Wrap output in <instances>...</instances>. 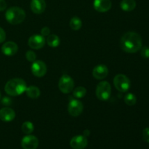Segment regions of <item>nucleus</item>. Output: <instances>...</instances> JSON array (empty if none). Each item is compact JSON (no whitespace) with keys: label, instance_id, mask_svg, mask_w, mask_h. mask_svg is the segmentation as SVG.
<instances>
[{"label":"nucleus","instance_id":"bb28decb","mask_svg":"<svg viewBox=\"0 0 149 149\" xmlns=\"http://www.w3.org/2000/svg\"><path fill=\"white\" fill-rule=\"evenodd\" d=\"M143 138L146 143H149V127H146L143 131Z\"/></svg>","mask_w":149,"mask_h":149},{"label":"nucleus","instance_id":"412c9836","mask_svg":"<svg viewBox=\"0 0 149 149\" xmlns=\"http://www.w3.org/2000/svg\"><path fill=\"white\" fill-rule=\"evenodd\" d=\"M21 130L25 134H27V135H29V134L32 133L33 131L34 130V126H33V123L31 122H23V124L22 125Z\"/></svg>","mask_w":149,"mask_h":149},{"label":"nucleus","instance_id":"c756f323","mask_svg":"<svg viewBox=\"0 0 149 149\" xmlns=\"http://www.w3.org/2000/svg\"><path fill=\"white\" fill-rule=\"evenodd\" d=\"M7 8V3L5 0H0V12L4 11Z\"/></svg>","mask_w":149,"mask_h":149},{"label":"nucleus","instance_id":"7ed1b4c3","mask_svg":"<svg viewBox=\"0 0 149 149\" xmlns=\"http://www.w3.org/2000/svg\"><path fill=\"white\" fill-rule=\"evenodd\" d=\"M5 18L10 24H20L26 18V13L20 7H12L6 11Z\"/></svg>","mask_w":149,"mask_h":149},{"label":"nucleus","instance_id":"423d86ee","mask_svg":"<svg viewBox=\"0 0 149 149\" xmlns=\"http://www.w3.org/2000/svg\"><path fill=\"white\" fill-rule=\"evenodd\" d=\"M74 87V82L73 79L68 75L64 74L61 77L58 82V87L59 90L63 93L68 94L73 91Z\"/></svg>","mask_w":149,"mask_h":149},{"label":"nucleus","instance_id":"f257e3e1","mask_svg":"<svg viewBox=\"0 0 149 149\" xmlns=\"http://www.w3.org/2000/svg\"><path fill=\"white\" fill-rule=\"evenodd\" d=\"M120 47L125 52L135 53L142 47V38L136 32H127L121 38Z\"/></svg>","mask_w":149,"mask_h":149},{"label":"nucleus","instance_id":"ddd939ff","mask_svg":"<svg viewBox=\"0 0 149 149\" xmlns=\"http://www.w3.org/2000/svg\"><path fill=\"white\" fill-rule=\"evenodd\" d=\"M18 50V47L13 42H7L1 47V52L7 56H13L15 55Z\"/></svg>","mask_w":149,"mask_h":149},{"label":"nucleus","instance_id":"393cba45","mask_svg":"<svg viewBox=\"0 0 149 149\" xmlns=\"http://www.w3.org/2000/svg\"><path fill=\"white\" fill-rule=\"evenodd\" d=\"M12 103H13V100L8 96H4V97H2L1 99V104L4 105L5 106H10L12 105Z\"/></svg>","mask_w":149,"mask_h":149},{"label":"nucleus","instance_id":"a211bd4d","mask_svg":"<svg viewBox=\"0 0 149 149\" xmlns=\"http://www.w3.org/2000/svg\"><path fill=\"white\" fill-rule=\"evenodd\" d=\"M26 95L30 98L36 99L38 98L40 95V90L36 86H29L26 90Z\"/></svg>","mask_w":149,"mask_h":149},{"label":"nucleus","instance_id":"cd10ccee","mask_svg":"<svg viewBox=\"0 0 149 149\" xmlns=\"http://www.w3.org/2000/svg\"><path fill=\"white\" fill-rule=\"evenodd\" d=\"M41 33H42V36H49L50 34V29L48 27L42 28V29L41 30Z\"/></svg>","mask_w":149,"mask_h":149},{"label":"nucleus","instance_id":"5701e85b","mask_svg":"<svg viewBox=\"0 0 149 149\" xmlns=\"http://www.w3.org/2000/svg\"><path fill=\"white\" fill-rule=\"evenodd\" d=\"M125 102L128 106H134L137 102L136 96L132 93H128L125 95Z\"/></svg>","mask_w":149,"mask_h":149},{"label":"nucleus","instance_id":"0eeeda50","mask_svg":"<svg viewBox=\"0 0 149 149\" xmlns=\"http://www.w3.org/2000/svg\"><path fill=\"white\" fill-rule=\"evenodd\" d=\"M83 106L82 103L79 100H71L68 106V111L72 116H78L82 113Z\"/></svg>","mask_w":149,"mask_h":149},{"label":"nucleus","instance_id":"4468645a","mask_svg":"<svg viewBox=\"0 0 149 149\" xmlns=\"http://www.w3.org/2000/svg\"><path fill=\"white\" fill-rule=\"evenodd\" d=\"M108 74H109V68L103 64L97 65L93 68V75L96 79H103L107 77Z\"/></svg>","mask_w":149,"mask_h":149},{"label":"nucleus","instance_id":"b1692460","mask_svg":"<svg viewBox=\"0 0 149 149\" xmlns=\"http://www.w3.org/2000/svg\"><path fill=\"white\" fill-rule=\"evenodd\" d=\"M26 58L29 61V62H34L36 59V55L33 51L29 50L26 53Z\"/></svg>","mask_w":149,"mask_h":149},{"label":"nucleus","instance_id":"2eb2a0df","mask_svg":"<svg viewBox=\"0 0 149 149\" xmlns=\"http://www.w3.org/2000/svg\"><path fill=\"white\" fill-rule=\"evenodd\" d=\"M15 118V112L10 108H3L0 110V119L3 122H12Z\"/></svg>","mask_w":149,"mask_h":149},{"label":"nucleus","instance_id":"4be33fe9","mask_svg":"<svg viewBox=\"0 0 149 149\" xmlns=\"http://www.w3.org/2000/svg\"><path fill=\"white\" fill-rule=\"evenodd\" d=\"M87 94V90L84 87H77L73 91V95L77 98H82Z\"/></svg>","mask_w":149,"mask_h":149},{"label":"nucleus","instance_id":"f3484780","mask_svg":"<svg viewBox=\"0 0 149 149\" xmlns=\"http://www.w3.org/2000/svg\"><path fill=\"white\" fill-rule=\"evenodd\" d=\"M136 7V1L135 0H122L120 3V7L123 11H132Z\"/></svg>","mask_w":149,"mask_h":149},{"label":"nucleus","instance_id":"9b49d317","mask_svg":"<svg viewBox=\"0 0 149 149\" xmlns=\"http://www.w3.org/2000/svg\"><path fill=\"white\" fill-rule=\"evenodd\" d=\"M29 46L33 49H39L45 45V39L42 35H33L29 39Z\"/></svg>","mask_w":149,"mask_h":149},{"label":"nucleus","instance_id":"20e7f679","mask_svg":"<svg viewBox=\"0 0 149 149\" xmlns=\"http://www.w3.org/2000/svg\"><path fill=\"white\" fill-rule=\"evenodd\" d=\"M111 93V87L108 81H100L97 85L95 94L97 98L100 100H109Z\"/></svg>","mask_w":149,"mask_h":149},{"label":"nucleus","instance_id":"9d476101","mask_svg":"<svg viewBox=\"0 0 149 149\" xmlns=\"http://www.w3.org/2000/svg\"><path fill=\"white\" fill-rule=\"evenodd\" d=\"M88 144L87 137L84 135H77L70 141V146L73 149H84Z\"/></svg>","mask_w":149,"mask_h":149},{"label":"nucleus","instance_id":"f8f14e48","mask_svg":"<svg viewBox=\"0 0 149 149\" xmlns=\"http://www.w3.org/2000/svg\"><path fill=\"white\" fill-rule=\"evenodd\" d=\"M111 0H94L93 7L95 10L100 13H106L111 8Z\"/></svg>","mask_w":149,"mask_h":149},{"label":"nucleus","instance_id":"6ab92c4d","mask_svg":"<svg viewBox=\"0 0 149 149\" xmlns=\"http://www.w3.org/2000/svg\"><path fill=\"white\" fill-rule=\"evenodd\" d=\"M47 43L51 47H57L61 44V40L57 35L49 34L47 39Z\"/></svg>","mask_w":149,"mask_h":149},{"label":"nucleus","instance_id":"2f4dec72","mask_svg":"<svg viewBox=\"0 0 149 149\" xmlns=\"http://www.w3.org/2000/svg\"><path fill=\"white\" fill-rule=\"evenodd\" d=\"M0 98H1V93H0Z\"/></svg>","mask_w":149,"mask_h":149},{"label":"nucleus","instance_id":"dca6fc26","mask_svg":"<svg viewBox=\"0 0 149 149\" xmlns=\"http://www.w3.org/2000/svg\"><path fill=\"white\" fill-rule=\"evenodd\" d=\"M46 8V2L45 0H31V9L35 14H42Z\"/></svg>","mask_w":149,"mask_h":149},{"label":"nucleus","instance_id":"39448f33","mask_svg":"<svg viewBox=\"0 0 149 149\" xmlns=\"http://www.w3.org/2000/svg\"><path fill=\"white\" fill-rule=\"evenodd\" d=\"M113 84L116 90L122 93L128 91L130 87V80L124 74H117L113 79Z\"/></svg>","mask_w":149,"mask_h":149},{"label":"nucleus","instance_id":"7c9ffc66","mask_svg":"<svg viewBox=\"0 0 149 149\" xmlns=\"http://www.w3.org/2000/svg\"><path fill=\"white\" fill-rule=\"evenodd\" d=\"M90 130H86L84 131V136L87 137L90 135Z\"/></svg>","mask_w":149,"mask_h":149},{"label":"nucleus","instance_id":"1a4fd4ad","mask_svg":"<svg viewBox=\"0 0 149 149\" xmlns=\"http://www.w3.org/2000/svg\"><path fill=\"white\" fill-rule=\"evenodd\" d=\"M39 146V140L36 136L28 135L21 141V146L23 149H36Z\"/></svg>","mask_w":149,"mask_h":149},{"label":"nucleus","instance_id":"c85d7f7f","mask_svg":"<svg viewBox=\"0 0 149 149\" xmlns=\"http://www.w3.org/2000/svg\"><path fill=\"white\" fill-rule=\"evenodd\" d=\"M6 39V33L2 28L0 27V43L4 42Z\"/></svg>","mask_w":149,"mask_h":149},{"label":"nucleus","instance_id":"a878e982","mask_svg":"<svg viewBox=\"0 0 149 149\" xmlns=\"http://www.w3.org/2000/svg\"><path fill=\"white\" fill-rule=\"evenodd\" d=\"M141 55L143 58H149V47H141Z\"/></svg>","mask_w":149,"mask_h":149},{"label":"nucleus","instance_id":"6e6552de","mask_svg":"<svg viewBox=\"0 0 149 149\" xmlns=\"http://www.w3.org/2000/svg\"><path fill=\"white\" fill-rule=\"evenodd\" d=\"M31 71L35 77H44L47 73L46 64L42 61H35L31 65Z\"/></svg>","mask_w":149,"mask_h":149},{"label":"nucleus","instance_id":"f03ea898","mask_svg":"<svg viewBox=\"0 0 149 149\" xmlns=\"http://www.w3.org/2000/svg\"><path fill=\"white\" fill-rule=\"evenodd\" d=\"M27 85L22 79L15 78L9 80L4 86L6 93L10 96H17L26 92Z\"/></svg>","mask_w":149,"mask_h":149},{"label":"nucleus","instance_id":"aec40b11","mask_svg":"<svg viewBox=\"0 0 149 149\" xmlns=\"http://www.w3.org/2000/svg\"><path fill=\"white\" fill-rule=\"evenodd\" d=\"M69 25L70 27H71V29L72 30L78 31L82 26V22H81V20L79 17H77V16H74L70 20Z\"/></svg>","mask_w":149,"mask_h":149}]
</instances>
